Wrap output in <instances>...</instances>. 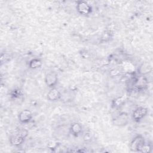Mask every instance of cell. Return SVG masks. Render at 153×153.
<instances>
[{"mask_svg": "<svg viewBox=\"0 0 153 153\" xmlns=\"http://www.w3.org/2000/svg\"><path fill=\"white\" fill-rule=\"evenodd\" d=\"M25 138L26 137L21 136L20 134L16 133V134L13 135L10 137L9 141L12 146L18 147L24 143Z\"/></svg>", "mask_w": 153, "mask_h": 153, "instance_id": "obj_8", "label": "cell"}, {"mask_svg": "<svg viewBox=\"0 0 153 153\" xmlns=\"http://www.w3.org/2000/svg\"><path fill=\"white\" fill-rule=\"evenodd\" d=\"M140 73L142 75H145L146 74L149 73L152 71V67L150 64L149 63H145L143 64L140 67Z\"/></svg>", "mask_w": 153, "mask_h": 153, "instance_id": "obj_12", "label": "cell"}, {"mask_svg": "<svg viewBox=\"0 0 153 153\" xmlns=\"http://www.w3.org/2000/svg\"><path fill=\"white\" fill-rule=\"evenodd\" d=\"M44 82L50 88L56 87L58 83V75L54 71L47 72L44 77Z\"/></svg>", "mask_w": 153, "mask_h": 153, "instance_id": "obj_5", "label": "cell"}, {"mask_svg": "<svg viewBox=\"0 0 153 153\" xmlns=\"http://www.w3.org/2000/svg\"><path fill=\"white\" fill-rule=\"evenodd\" d=\"M62 94L60 91L56 87L50 88L47 94V99L50 102H56L60 99Z\"/></svg>", "mask_w": 153, "mask_h": 153, "instance_id": "obj_7", "label": "cell"}, {"mask_svg": "<svg viewBox=\"0 0 153 153\" xmlns=\"http://www.w3.org/2000/svg\"><path fill=\"white\" fill-rule=\"evenodd\" d=\"M126 102V97L124 96L117 97L112 101V108L114 109H119L123 106Z\"/></svg>", "mask_w": 153, "mask_h": 153, "instance_id": "obj_10", "label": "cell"}, {"mask_svg": "<svg viewBox=\"0 0 153 153\" xmlns=\"http://www.w3.org/2000/svg\"><path fill=\"white\" fill-rule=\"evenodd\" d=\"M22 95V93H21V91H20L19 90H17V89H14L13 90L11 93V96L14 98V99H16V98H19L20 96Z\"/></svg>", "mask_w": 153, "mask_h": 153, "instance_id": "obj_14", "label": "cell"}, {"mask_svg": "<svg viewBox=\"0 0 153 153\" xmlns=\"http://www.w3.org/2000/svg\"><path fill=\"white\" fill-rule=\"evenodd\" d=\"M42 60L39 58H33L31 59L28 64V66L31 69H36L41 68L42 66Z\"/></svg>", "mask_w": 153, "mask_h": 153, "instance_id": "obj_11", "label": "cell"}, {"mask_svg": "<svg viewBox=\"0 0 153 153\" xmlns=\"http://www.w3.org/2000/svg\"><path fill=\"white\" fill-rule=\"evenodd\" d=\"M112 122L114 125L118 127L126 126L129 122L128 114L126 112H121L115 117Z\"/></svg>", "mask_w": 153, "mask_h": 153, "instance_id": "obj_4", "label": "cell"}, {"mask_svg": "<svg viewBox=\"0 0 153 153\" xmlns=\"http://www.w3.org/2000/svg\"><path fill=\"white\" fill-rule=\"evenodd\" d=\"M17 133L20 134L21 136L25 137H26L27 134H28V131L26 129V128H19L18 130H17Z\"/></svg>", "mask_w": 153, "mask_h": 153, "instance_id": "obj_15", "label": "cell"}, {"mask_svg": "<svg viewBox=\"0 0 153 153\" xmlns=\"http://www.w3.org/2000/svg\"><path fill=\"white\" fill-rule=\"evenodd\" d=\"M152 146L151 144L149 143H146V142L144 143V145L142 146L140 150V152H142V153H149L152 150Z\"/></svg>", "mask_w": 153, "mask_h": 153, "instance_id": "obj_13", "label": "cell"}, {"mask_svg": "<svg viewBox=\"0 0 153 153\" xmlns=\"http://www.w3.org/2000/svg\"><path fill=\"white\" fill-rule=\"evenodd\" d=\"M148 109L144 106H139L136 108L132 112L131 118L136 123H139L148 114Z\"/></svg>", "mask_w": 153, "mask_h": 153, "instance_id": "obj_2", "label": "cell"}, {"mask_svg": "<svg viewBox=\"0 0 153 153\" xmlns=\"http://www.w3.org/2000/svg\"><path fill=\"white\" fill-rule=\"evenodd\" d=\"M145 142L144 137L141 134H138L131 140L130 144V148L132 151L139 152Z\"/></svg>", "mask_w": 153, "mask_h": 153, "instance_id": "obj_3", "label": "cell"}, {"mask_svg": "<svg viewBox=\"0 0 153 153\" xmlns=\"http://www.w3.org/2000/svg\"><path fill=\"white\" fill-rule=\"evenodd\" d=\"M75 3L76 10L80 15L87 16L91 14L93 11L92 7L87 1H77Z\"/></svg>", "mask_w": 153, "mask_h": 153, "instance_id": "obj_1", "label": "cell"}, {"mask_svg": "<svg viewBox=\"0 0 153 153\" xmlns=\"http://www.w3.org/2000/svg\"><path fill=\"white\" fill-rule=\"evenodd\" d=\"M82 131V125L78 122H74L72 123L69 127V131L72 135L75 137L78 136L80 134H81Z\"/></svg>", "mask_w": 153, "mask_h": 153, "instance_id": "obj_9", "label": "cell"}, {"mask_svg": "<svg viewBox=\"0 0 153 153\" xmlns=\"http://www.w3.org/2000/svg\"><path fill=\"white\" fill-rule=\"evenodd\" d=\"M33 118V114L32 112L27 109H25L20 112L18 115L19 121L22 124H27L31 121Z\"/></svg>", "mask_w": 153, "mask_h": 153, "instance_id": "obj_6", "label": "cell"}]
</instances>
